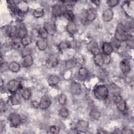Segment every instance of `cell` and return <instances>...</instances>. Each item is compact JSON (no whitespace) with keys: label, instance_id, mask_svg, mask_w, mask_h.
<instances>
[{"label":"cell","instance_id":"1","mask_svg":"<svg viewBox=\"0 0 134 134\" xmlns=\"http://www.w3.org/2000/svg\"><path fill=\"white\" fill-rule=\"evenodd\" d=\"M127 28L124 24L120 23L116 27L114 38L119 42H125L129 37Z\"/></svg>","mask_w":134,"mask_h":134},{"label":"cell","instance_id":"2","mask_svg":"<svg viewBox=\"0 0 134 134\" xmlns=\"http://www.w3.org/2000/svg\"><path fill=\"white\" fill-rule=\"evenodd\" d=\"M93 94L95 97L99 100H105L109 96L108 88L105 85H97L93 90Z\"/></svg>","mask_w":134,"mask_h":134},{"label":"cell","instance_id":"3","mask_svg":"<svg viewBox=\"0 0 134 134\" xmlns=\"http://www.w3.org/2000/svg\"><path fill=\"white\" fill-rule=\"evenodd\" d=\"M7 120L11 127L14 128L19 127L22 123V118L20 115L16 112L10 113L7 117Z\"/></svg>","mask_w":134,"mask_h":134},{"label":"cell","instance_id":"4","mask_svg":"<svg viewBox=\"0 0 134 134\" xmlns=\"http://www.w3.org/2000/svg\"><path fill=\"white\" fill-rule=\"evenodd\" d=\"M114 103L117 109L120 112H125L127 109V104L126 100L120 95L114 96Z\"/></svg>","mask_w":134,"mask_h":134},{"label":"cell","instance_id":"5","mask_svg":"<svg viewBox=\"0 0 134 134\" xmlns=\"http://www.w3.org/2000/svg\"><path fill=\"white\" fill-rule=\"evenodd\" d=\"M22 87L20 82L16 79L10 80L8 82L6 85L7 91L11 93L17 92Z\"/></svg>","mask_w":134,"mask_h":134},{"label":"cell","instance_id":"6","mask_svg":"<svg viewBox=\"0 0 134 134\" xmlns=\"http://www.w3.org/2000/svg\"><path fill=\"white\" fill-rule=\"evenodd\" d=\"M52 104L50 97L48 95H43L39 102V108L41 110H46L50 107Z\"/></svg>","mask_w":134,"mask_h":134},{"label":"cell","instance_id":"7","mask_svg":"<svg viewBox=\"0 0 134 134\" xmlns=\"http://www.w3.org/2000/svg\"><path fill=\"white\" fill-rule=\"evenodd\" d=\"M59 63V60L58 57L54 54L50 55L46 61L45 65L48 69H51L56 67Z\"/></svg>","mask_w":134,"mask_h":134},{"label":"cell","instance_id":"8","mask_svg":"<svg viewBox=\"0 0 134 134\" xmlns=\"http://www.w3.org/2000/svg\"><path fill=\"white\" fill-rule=\"evenodd\" d=\"M89 128V122L85 120H79L75 125V129L79 132H86Z\"/></svg>","mask_w":134,"mask_h":134},{"label":"cell","instance_id":"9","mask_svg":"<svg viewBox=\"0 0 134 134\" xmlns=\"http://www.w3.org/2000/svg\"><path fill=\"white\" fill-rule=\"evenodd\" d=\"M86 47L87 50L93 55L101 53L99 45L95 40H91L88 42Z\"/></svg>","mask_w":134,"mask_h":134},{"label":"cell","instance_id":"10","mask_svg":"<svg viewBox=\"0 0 134 134\" xmlns=\"http://www.w3.org/2000/svg\"><path fill=\"white\" fill-rule=\"evenodd\" d=\"M70 90L73 95H79L82 93V86L80 83L73 81L70 84Z\"/></svg>","mask_w":134,"mask_h":134},{"label":"cell","instance_id":"11","mask_svg":"<svg viewBox=\"0 0 134 134\" xmlns=\"http://www.w3.org/2000/svg\"><path fill=\"white\" fill-rule=\"evenodd\" d=\"M43 27L47 31L49 35H54L57 31V27L55 23L52 21H46L44 23Z\"/></svg>","mask_w":134,"mask_h":134},{"label":"cell","instance_id":"12","mask_svg":"<svg viewBox=\"0 0 134 134\" xmlns=\"http://www.w3.org/2000/svg\"><path fill=\"white\" fill-rule=\"evenodd\" d=\"M21 97L20 93L17 92L12 93V95L9 97V102L13 106L18 105L21 103Z\"/></svg>","mask_w":134,"mask_h":134},{"label":"cell","instance_id":"13","mask_svg":"<svg viewBox=\"0 0 134 134\" xmlns=\"http://www.w3.org/2000/svg\"><path fill=\"white\" fill-rule=\"evenodd\" d=\"M119 67L123 73H127L131 70L130 63L127 59H123L120 61Z\"/></svg>","mask_w":134,"mask_h":134},{"label":"cell","instance_id":"14","mask_svg":"<svg viewBox=\"0 0 134 134\" xmlns=\"http://www.w3.org/2000/svg\"><path fill=\"white\" fill-rule=\"evenodd\" d=\"M102 51L103 55H110L114 51V47L110 42H104L102 45Z\"/></svg>","mask_w":134,"mask_h":134},{"label":"cell","instance_id":"15","mask_svg":"<svg viewBox=\"0 0 134 134\" xmlns=\"http://www.w3.org/2000/svg\"><path fill=\"white\" fill-rule=\"evenodd\" d=\"M97 17L96 11L94 8L88 9L85 16V20L87 22L93 21Z\"/></svg>","mask_w":134,"mask_h":134},{"label":"cell","instance_id":"16","mask_svg":"<svg viewBox=\"0 0 134 134\" xmlns=\"http://www.w3.org/2000/svg\"><path fill=\"white\" fill-rule=\"evenodd\" d=\"M17 11L21 14H24L28 12L29 5L25 1H20L17 4Z\"/></svg>","mask_w":134,"mask_h":134},{"label":"cell","instance_id":"17","mask_svg":"<svg viewBox=\"0 0 134 134\" xmlns=\"http://www.w3.org/2000/svg\"><path fill=\"white\" fill-rule=\"evenodd\" d=\"M114 12L111 8H107L105 9L102 14L103 20L105 22H109L114 17Z\"/></svg>","mask_w":134,"mask_h":134},{"label":"cell","instance_id":"18","mask_svg":"<svg viewBox=\"0 0 134 134\" xmlns=\"http://www.w3.org/2000/svg\"><path fill=\"white\" fill-rule=\"evenodd\" d=\"M34 63V59L31 54H29L23 57L21 65L24 68L30 67Z\"/></svg>","mask_w":134,"mask_h":134},{"label":"cell","instance_id":"19","mask_svg":"<svg viewBox=\"0 0 134 134\" xmlns=\"http://www.w3.org/2000/svg\"><path fill=\"white\" fill-rule=\"evenodd\" d=\"M51 13L52 16L55 17H58L63 14V11L61 6L58 4H54L51 8Z\"/></svg>","mask_w":134,"mask_h":134},{"label":"cell","instance_id":"20","mask_svg":"<svg viewBox=\"0 0 134 134\" xmlns=\"http://www.w3.org/2000/svg\"><path fill=\"white\" fill-rule=\"evenodd\" d=\"M60 78L57 75L51 74L48 78V83L49 86H54L58 85L60 82Z\"/></svg>","mask_w":134,"mask_h":134},{"label":"cell","instance_id":"21","mask_svg":"<svg viewBox=\"0 0 134 134\" xmlns=\"http://www.w3.org/2000/svg\"><path fill=\"white\" fill-rule=\"evenodd\" d=\"M36 45L40 51L46 50L48 47V43L46 39H39L36 42Z\"/></svg>","mask_w":134,"mask_h":134},{"label":"cell","instance_id":"22","mask_svg":"<svg viewBox=\"0 0 134 134\" xmlns=\"http://www.w3.org/2000/svg\"><path fill=\"white\" fill-rule=\"evenodd\" d=\"M19 92L21 97L25 100H28L31 97V92L28 88L22 87L21 88L19 89Z\"/></svg>","mask_w":134,"mask_h":134},{"label":"cell","instance_id":"23","mask_svg":"<svg viewBox=\"0 0 134 134\" xmlns=\"http://www.w3.org/2000/svg\"><path fill=\"white\" fill-rule=\"evenodd\" d=\"M66 31L71 35H74L77 30V26L74 21H69L66 26Z\"/></svg>","mask_w":134,"mask_h":134},{"label":"cell","instance_id":"24","mask_svg":"<svg viewBox=\"0 0 134 134\" xmlns=\"http://www.w3.org/2000/svg\"><path fill=\"white\" fill-rule=\"evenodd\" d=\"M93 60L94 63L98 66L101 67L104 64L103 55L102 53H99L94 55Z\"/></svg>","mask_w":134,"mask_h":134},{"label":"cell","instance_id":"25","mask_svg":"<svg viewBox=\"0 0 134 134\" xmlns=\"http://www.w3.org/2000/svg\"><path fill=\"white\" fill-rule=\"evenodd\" d=\"M20 68V64L16 61H11L8 64V70L13 73H17L19 72Z\"/></svg>","mask_w":134,"mask_h":134},{"label":"cell","instance_id":"26","mask_svg":"<svg viewBox=\"0 0 134 134\" xmlns=\"http://www.w3.org/2000/svg\"><path fill=\"white\" fill-rule=\"evenodd\" d=\"M63 17L69 21H74L75 18V15L73 10L71 9H66L63 12Z\"/></svg>","mask_w":134,"mask_h":134},{"label":"cell","instance_id":"27","mask_svg":"<svg viewBox=\"0 0 134 134\" xmlns=\"http://www.w3.org/2000/svg\"><path fill=\"white\" fill-rule=\"evenodd\" d=\"M77 63V60L75 57H72L65 62V67L66 69H71L75 67Z\"/></svg>","mask_w":134,"mask_h":134},{"label":"cell","instance_id":"28","mask_svg":"<svg viewBox=\"0 0 134 134\" xmlns=\"http://www.w3.org/2000/svg\"><path fill=\"white\" fill-rule=\"evenodd\" d=\"M89 116L92 119L94 120H98L100 118L101 113L97 109L92 108L90 111Z\"/></svg>","mask_w":134,"mask_h":134},{"label":"cell","instance_id":"29","mask_svg":"<svg viewBox=\"0 0 134 134\" xmlns=\"http://www.w3.org/2000/svg\"><path fill=\"white\" fill-rule=\"evenodd\" d=\"M18 31V27L16 26H9L7 29V34L8 36L12 38L17 36Z\"/></svg>","mask_w":134,"mask_h":134},{"label":"cell","instance_id":"30","mask_svg":"<svg viewBox=\"0 0 134 134\" xmlns=\"http://www.w3.org/2000/svg\"><path fill=\"white\" fill-rule=\"evenodd\" d=\"M28 35V31L25 25H20L19 27H18V31H17V36L20 38L25 36L26 35Z\"/></svg>","mask_w":134,"mask_h":134},{"label":"cell","instance_id":"31","mask_svg":"<svg viewBox=\"0 0 134 134\" xmlns=\"http://www.w3.org/2000/svg\"><path fill=\"white\" fill-rule=\"evenodd\" d=\"M109 92L111 94H112L114 96L120 94V88L115 84L111 83L109 86Z\"/></svg>","mask_w":134,"mask_h":134},{"label":"cell","instance_id":"32","mask_svg":"<svg viewBox=\"0 0 134 134\" xmlns=\"http://www.w3.org/2000/svg\"><path fill=\"white\" fill-rule=\"evenodd\" d=\"M32 40L31 36L28 34L21 38L20 44L24 47H27L32 42Z\"/></svg>","mask_w":134,"mask_h":134},{"label":"cell","instance_id":"33","mask_svg":"<svg viewBox=\"0 0 134 134\" xmlns=\"http://www.w3.org/2000/svg\"><path fill=\"white\" fill-rule=\"evenodd\" d=\"M44 14V10L42 7H39L35 9L32 13V16L36 18H39L43 17Z\"/></svg>","mask_w":134,"mask_h":134},{"label":"cell","instance_id":"34","mask_svg":"<svg viewBox=\"0 0 134 134\" xmlns=\"http://www.w3.org/2000/svg\"><path fill=\"white\" fill-rule=\"evenodd\" d=\"M38 31H39V37L43 39H47L49 36V34L48 33L47 31L46 30V29L43 27H41L39 28H38Z\"/></svg>","mask_w":134,"mask_h":134},{"label":"cell","instance_id":"35","mask_svg":"<svg viewBox=\"0 0 134 134\" xmlns=\"http://www.w3.org/2000/svg\"><path fill=\"white\" fill-rule=\"evenodd\" d=\"M59 115L62 118H66L69 116V111L68 109L65 107H61L59 110Z\"/></svg>","mask_w":134,"mask_h":134},{"label":"cell","instance_id":"36","mask_svg":"<svg viewBox=\"0 0 134 134\" xmlns=\"http://www.w3.org/2000/svg\"><path fill=\"white\" fill-rule=\"evenodd\" d=\"M67 99H68L66 95L63 93L60 94L58 97V101L59 104L62 106H64L66 104L67 102Z\"/></svg>","mask_w":134,"mask_h":134},{"label":"cell","instance_id":"37","mask_svg":"<svg viewBox=\"0 0 134 134\" xmlns=\"http://www.w3.org/2000/svg\"><path fill=\"white\" fill-rule=\"evenodd\" d=\"M88 69L84 66L80 67L78 70V74L81 77H86L88 75Z\"/></svg>","mask_w":134,"mask_h":134},{"label":"cell","instance_id":"38","mask_svg":"<svg viewBox=\"0 0 134 134\" xmlns=\"http://www.w3.org/2000/svg\"><path fill=\"white\" fill-rule=\"evenodd\" d=\"M49 130L50 132H51L52 133H54V134H57V133H58L60 132V128L59 126H58L57 125H53L49 127Z\"/></svg>","mask_w":134,"mask_h":134},{"label":"cell","instance_id":"39","mask_svg":"<svg viewBox=\"0 0 134 134\" xmlns=\"http://www.w3.org/2000/svg\"><path fill=\"white\" fill-rule=\"evenodd\" d=\"M70 47V44L68 42H65V41L61 42L58 45V48L60 49V51H63L66 49H68Z\"/></svg>","mask_w":134,"mask_h":134},{"label":"cell","instance_id":"40","mask_svg":"<svg viewBox=\"0 0 134 134\" xmlns=\"http://www.w3.org/2000/svg\"><path fill=\"white\" fill-rule=\"evenodd\" d=\"M21 53L22 55V57H25L26 55L31 54V50L30 48L26 47H24L23 49L21 51Z\"/></svg>","mask_w":134,"mask_h":134},{"label":"cell","instance_id":"41","mask_svg":"<svg viewBox=\"0 0 134 134\" xmlns=\"http://www.w3.org/2000/svg\"><path fill=\"white\" fill-rule=\"evenodd\" d=\"M119 3V1L118 0H108L106 1L107 5L109 7H114L116 6Z\"/></svg>","mask_w":134,"mask_h":134},{"label":"cell","instance_id":"42","mask_svg":"<svg viewBox=\"0 0 134 134\" xmlns=\"http://www.w3.org/2000/svg\"><path fill=\"white\" fill-rule=\"evenodd\" d=\"M8 70V63L6 62H3L1 63L0 65V71L1 73H3L4 72Z\"/></svg>","mask_w":134,"mask_h":134},{"label":"cell","instance_id":"43","mask_svg":"<svg viewBox=\"0 0 134 134\" xmlns=\"http://www.w3.org/2000/svg\"><path fill=\"white\" fill-rule=\"evenodd\" d=\"M125 42H126L127 46H128L131 48H132L133 47V40L132 36H130L127 39V40Z\"/></svg>","mask_w":134,"mask_h":134},{"label":"cell","instance_id":"44","mask_svg":"<svg viewBox=\"0 0 134 134\" xmlns=\"http://www.w3.org/2000/svg\"><path fill=\"white\" fill-rule=\"evenodd\" d=\"M6 107V105L5 102H4V100L3 99H2L1 98V102H0V109H1V113L4 112V111H5Z\"/></svg>","mask_w":134,"mask_h":134},{"label":"cell","instance_id":"45","mask_svg":"<svg viewBox=\"0 0 134 134\" xmlns=\"http://www.w3.org/2000/svg\"><path fill=\"white\" fill-rule=\"evenodd\" d=\"M103 58H104V64H109L110 63V61H111V57H110V55H103Z\"/></svg>","mask_w":134,"mask_h":134},{"label":"cell","instance_id":"46","mask_svg":"<svg viewBox=\"0 0 134 134\" xmlns=\"http://www.w3.org/2000/svg\"><path fill=\"white\" fill-rule=\"evenodd\" d=\"M121 132L122 133H126V134H132L133 133V131L129 129V128H124L122 129Z\"/></svg>","mask_w":134,"mask_h":134},{"label":"cell","instance_id":"47","mask_svg":"<svg viewBox=\"0 0 134 134\" xmlns=\"http://www.w3.org/2000/svg\"><path fill=\"white\" fill-rule=\"evenodd\" d=\"M91 2L92 3H93L95 5L97 6H99L100 5V1H96V0H95V1H92Z\"/></svg>","mask_w":134,"mask_h":134},{"label":"cell","instance_id":"48","mask_svg":"<svg viewBox=\"0 0 134 134\" xmlns=\"http://www.w3.org/2000/svg\"><path fill=\"white\" fill-rule=\"evenodd\" d=\"M0 128H1V132H2V131H3V127H4V122H3V121H1V124H0Z\"/></svg>","mask_w":134,"mask_h":134},{"label":"cell","instance_id":"49","mask_svg":"<svg viewBox=\"0 0 134 134\" xmlns=\"http://www.w3.org/2000/svg\"><path fill=\"white\" fill-rule=\"evenodd\" d=\"M4 85V81L2 79H1V80H0V87H1V88H2Z\"/></svg>","mask_w":134,"mask_h":134}]
</instances>
